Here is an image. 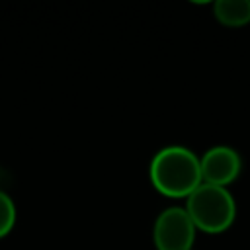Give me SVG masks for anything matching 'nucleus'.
<instances>
[{
	"label": "nucleus",
	"mask_w": 250,
	"mask_h": 250,
	"mask_svg": "<svg viewBox=\"0 0 250 250\" xmlns=\"http://www.w3.org/2000/svg\"><path fill=\"white\" fill-rule=\"evenodd\" d=\"M152 188L164 197L188 199V195L201 184L199 156L182 145L160 148L148 166Z\"/></svg>",
	"instance_id": "obj_1"
},
{
	"label": "nucleus",
	"mask_w": 250,
	"mask_h": 250,
	"mask_svg": "<svg viewBox=\"0 0 250 250\" xmlns=\"http://www.w3.org/2000/svg\"><path fill=\"white\" fill-rule=\"evenodd\" d=\"M186 211L189 213L197 230L207 234H221L232 227L236 219V199L229 188L199 184L186 199Z\"/></svg>",
	"instance_id": "obj_2"
},
{
	"label": "nucleus",
	"mask_w": 250,
	"mask_h": 250,
	"mask_svg": "<svg viewBox=\"0 0 250 250\" xmlns=\"http://www.w3.org/2000/svg\"><path fill=\"white\" fill-rule=\"evenodd\" d=\"M195 225L186 207L172 205L158 213L152 227L156 250H191L195 242Z\"/></svg>",
	"instance_id": "obj_3"
},
{
	"label": "nucleus",
	"mask_w": 250,
	"mask_h": 250,
	"mask_svg": "<svg viewBox=\"0 0 250 250\" xmlns=\"http://www.w3.org/2000/svg\"><path fill=\"white\" fill-rule=\"evenodd\" d=\"M199 164H201V182L221 188L230 186L240 176L242 170L240 154L227 145H217L207 148L203 156H199Z\"/></svg>",
	"instance_id": "obj_4"
},
{
	"label": "nucleus",
	"mask_w": 250,
	"mask_h": 250,
	"mask_svg": "<svg viewBox=\"0 0 250 250\" xmlns=\"http://www.w3.org/2000/svg\"><path fill=\"white\" fill-rule=\"evenodd\" d=\"M213 16L227 27H242L250 23V0H217L213 2Z\"/></svg>",
	"instance_id": "obj_5"
},
{
	"label": "nucleus",
	"mask_w": 250,
	"mask_h": 250,
	"mask_svg": "<svg viewBox=\"0 0 250 250\" xmlns=\"http://www.w3.org/2000/svg\"><path fill=\"white\" fill-rule=\"evenodd\" d=\"M16 223V205L8 193L0 189V238L6 236Z\"/></svg>",
	"instance_id": "obj_6"
},
{
	"label": "nucleus",
	"mask_w": 250,
	"mask_h": 250,
	"mask_svg": "<svg viewBox=\"0 0 250 250\" xmlns=\"http://www.w3.org/2000/svg\"><path fill=\"white\" fill-rule=\"evenodd\" d=\"M191 250H193V248H191Z\"/></svg>",
	"instance_id": "obj_7"
}]
</instances>
